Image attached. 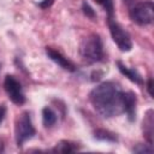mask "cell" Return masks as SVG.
I'll list each match as a JSON object with an SVG mask.
<instances>
[{"mask_svg": "<svg viewBox=\"0 0 154 154\" xmlns=\"http://www.w3.org/2000/svg\"><path fill=\"white\" fill-rule=\"evenodd\" d=\"M53 2H54V0H41L40 4H38V6L41 8H48L49 6H52Z\"/></svg>", "mask_w": 154, "mask_h": 154, "instance_id": "e0dca14e", "label": "cell"}, {"mask_svg": "<svg viewBox=\"0 0 154 154\" xmlns=\"http://www.w3.org/2000/svg\"><path fill=\"white\" fill-rule=\"evenodd\" d=\"M36 134V130L31 122V116L29 112H23L16 123L14 128V135H16V142L18 147H22L28 140L32 138Z\"/></svg>", "mask_w": 154, "mask_h": 154, "instance_id": "277c9868", "label": "cell"}, {"mask_svg": "<svg viewBox=\"0 0 154 154\" xmlns=\"http://www.w3.org/2000/svg\"><path fill=\"white\" fill-rule=\"evenodd\" d=\"M117 66H118L119 71H120L125 77H128L131 82H134V83H136V84H140V85L143 84V79H142L141 75H140L135 69L128 67V66L124 65L122 61H117Z\"/></svg>", "mask_w": 154, "mask_h": 154, "instance_id": "9c48e42d", "label": "cell"}, {"mask_svg": "<svg viewBox=\"0 0 154 154\" xmlns=\"http://www.w3.org/2000/svg\"><path fill=\"white\" fill-rule=\"evenodd\" d=\"M79 149V146L75 142H70V141H60L59 143H57V146L52 149V152H58V153H72V152H77Z\"/></svg>", "mask_w": 154, "mask_h": 154, "instance_id": "4fadbf2b", "label": "cell"}, {"mask_svg": "<svg viewBox=\"0 0 154 154\" xmlns=\"http://www.w3.org/2000/svg\"><path fill=\"white\" fill-rule=\"evenodd\" d=\"M153 79L152 78H149L148 79V82H147V90H148V94L150 95V96H153Z\"/></svg>", "mask_w": 154, "mask_h": 154, "instance_id": "d6986e66", "label": "cell"}, {"mask_svg": "<svg viewBox=\"0 0 154 154\" xmlns=\"http://www.w3.org/2000/svg\"><path fill=\"white\" fill-rule=\"evenodd\" d=\"M94 138L99 140V141H106V142H118V136L117 134L106 130V129H96L94 131Z\"/></svg>", "mask_w": 154, "mask_h": 154, "instance_id": "8fae6325", "label": "cell"}, {"mask_svg": "<svg viewBox=\"0 0 154 154\" xmlns=\"http://www.w3.org/2000/svg\"><path fill=\"white\" fill-rule=\"evenodd\" d=\"M153 109H148L143 119V136L149 144L153 143Z\"/></svg>", "mask_w": 154, "mask_h": 154, "instance_id": "30bf717a", "label": "cell"}, {"mask_svg": "<svg viewBox=\"0 0 154 154\" xmlns=\"http://www.w3.org/2000/svg\"><path fill=\"white\" fill-rule=\"evenodd\" d=\"M57 113L51 108V107H45L42 109V123L45 128H52L57 123Z\"/></svg>", "mask_w": 154, "mask_h": 154, "instance_id": "7c38bea8", "label": "cell"}, {"mask_svg": "<svg viewBox=\"0 0 154 154\" xmlns=\"http://www.w3.org/2000/svg\"><path fill=\"white\" fill-rule=\"evenodd\" d=\"M89 100L103 118H112L124 112L123 91L114 82H103L96 85L90 91Z\"/></svg>", "mask_w": 154, "mask_h": 154, "instance_id": "6da1fadb", "label": "cell"}, {"mask_svg": "<svg viewBox=\"0 0 154 154\" xmlns=\"http://www.w3.org/2000/svg\"><path fill=\"white\" fill-rule=\"evenodd\" d=\"M79 54L88 64H94L103 60V43L100 35L90 34L89 36H87L79 46Z\"/></svg>", "mask_w": 154, "mask_h": 154, "instance_id": "3957f363", "label": "cell"}, {"mask_svg": "<svg viewBox=\"0 0 154 154\" xmlns=\"http://www.w3.org/2000/svg\"><path fill=\"white\" fill-rule=\"evenodd\" d=\"M136 94L132 91H123V108L130 122H134L136 119Z\"/></svg>", "mask_w": 154, "mask_h": 154, "instance_id": "ba28073f", "label": "cell"}, {"mask_svg": "<svg viewBox=\"0 0 154 154\" xmlns=\"http://www.w3.org/2000/svg\"><path fill=\"white\" fill-rule=\"evenodd\" d=\"M108 28L111 36L116 42V45L118 46V48L122 52H130L132 48V41L130 35L122 28V25L118 22H116L113 18H108Z\"/></svg>", "mask_w": 154, "mask_h": 154, "instance_id": "5b68a950", "label": "cell"}, {"mask_svg": "<svg viewBox=\"0 0 154 154\" xmlns=\"http://www.w3.org/2000/svg\"><path fill=\"white\" fill-rule=\"evenodd\" d=\"M5 116H6V106L5 105H0V124L2 123Z\"/></svg>", "mask_w": 154, "mask_h": 154, "instance_id": "ac0fdd59", "label": "cell"}, {"mask_svg": "<svg viewBox=\"0 0 154 154\" xmlns=\"http://www.w3.org/2000/svg\"><path fill=\"white\" fill-rule=\"evenodd\" d=\"M46 54H47V57L51 60H53L55 64H58L64 70H67L70 72H73V71L77 70L76 65L70 59H67L66 57H64L59 51H57V49H54L52 47H46Z\"/></svg>", "mask_w": 154, "mask_h": 154, "instance_id": "52a82bcc", "label": "cell"}, {"mask_svg": "<svg viewBox=\"0 0 154 154\" xmlns=\"http://www.w3.org/2000/svg\"><path fill=\"white\" fill-rule=\"evenodd\" d=\"M94 1H96L97 4H100L105 8V11L108 14V18H113V14H114L113 0H94Z\"/></svg>", "mask_w": 154, "mask_h": 154, "instance_id": "5bb4252c", "label": "cell"}, {"mask_svg": "<svg viewBox=\"0 0 154 154\" xmlns=\"http://www.w3.org/2000/svg\"><path fill=\"white\" fill-rule=\"evenodd\" d=\"M132 152L135 153H153L152 144H137L136 147L132 148Z\"/></svg>", "mask_w": 154, "mask_h": 154, "instance_id": "2e32d148", "label": "cell"}, {"mask_svg": "<svg viewBox=\"0 0 154 154\" xmlns=\"http://www.w3.org/2000/svg\"><path fill=\"white\" fill-rule=\"evenodd\" d=\"M4 89L8 96V99L20 106L25 102V95L23 93V88H22V84L20 82L12 75H7L4 79Z\"/></svg>", "mask_w": 154, "mask_h": 154, "instance_id": "8992f818", "label": "cell"}, {"mask_svg": "<svg viewBox=\"0 0 154 154\" xmlns=\"http://www.w3.org/2000/svg\"><path fill=\"white\" fill-rule=\"evenodd\" d=\"M129 7V16L132 22L138 25H149L154 20L153 1L146 0H124Z\"/></svg>", "mask_w": 154, "mask_h": 154, "instance_id": "7a4b0ae2", "label": "cell"}, {"mask_svg": "<svg viewBox=\"0 0 154 154\" xmlns=\"http://www.w3.org/2000/svg\"><path fill=\"white\" fill-rule=\"evenodd\" d=\"M82 11H83V13H84L88 18H90V19H93V20L96 18L95 11H94L93 7H91L88 2H85V1H83V4H82Z\"/></svg>", "mask_w": 154, "mask_h": 154, "instance_id": "9a60e30c", "label": "cell"}]
</instances>
